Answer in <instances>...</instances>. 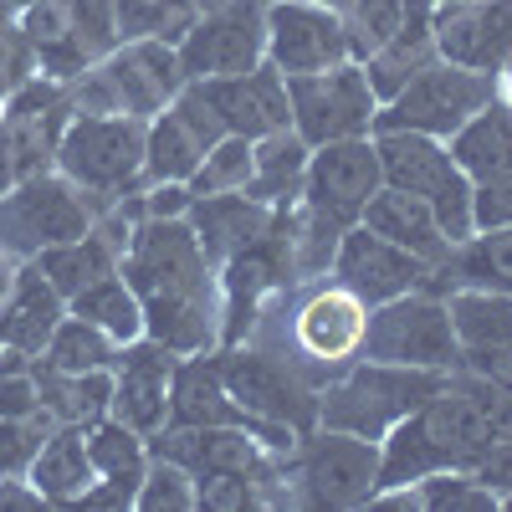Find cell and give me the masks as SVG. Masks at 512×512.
<instances>
[{
	"label": "cell",
	"instance_id": "obj_57",
	"mask_svg": "<svg viewBox=\"0 0 512 512\" xmlns=\"http://www.w3.org/2000/svg\"><path fill=\"white\" fill-rule=\"evenodd\" d=\"M256 6H272V0H256Z\"/></svg>",
	"mask_w": 512,
	"mask_h": 512
},
{
	"label": "cell",
	"instance_id": "obj_27",
	"mask_svg": "<svg viewBox=\"0 0 512 512\" xmlns=\"http://www.w3.org/2000/svg\"><path fill=\"white\" fill-rule=\"evenodd\" d=\"M431 292H451V287H487V292H512V226L497 231H472L451 241V251L431 267Z\"/></svg>",
	"mask_w": 512,
	"mask_h": 512
},
{
	"label": "cell",
	"instance_id": "obj_20",
	"mask_svg": "<svg viewBox=\"0 0 512 512\" xmlns=\"http://www.w3.org/2000/svg\"><path fill=\"white\" fill-rule=\"evenodd\" d=\"M180 354L154 344V338H134L113 354V405L108 415L123 420L128 431H139L144 441L159 436L169 425V379H175Z\"/></svg>",
	"mask_w": 512,
	"mask_h": 512
},
{
	"label": "cell",
	"instance_id": "obj_46",
	"mask_svg": "<svg viewBox=\"0 0 512 512\" xmlns=\"http://www.w3.org/2000/svg\"><path fill=\"white\" fill-rule=\"evenodd\" d=\"M497 226H512V169L472 180V231H497Z\"/></svg>",
	"mask_w": 512,
	"mask_h": 512
},
{
	"label": "cell",
	"instance_id": "obj_48",
	"mask_svg": "<svg viewBox=\"0 0 512 512\" xmlns=\"http://www.w3.org/2000/svg\"><path fill=\"white\" fill-rule=\"evenodd\" d=\"M461 369H472V374L492 379L497 390L512 395V344H507V349H487V354H461Z\"/></svg>",
	"mask_w": 512,
	"mask_h": 512
},
{
	"label": "cell",
	"instance_id": "obj_53",
	"mask_svg": "<svg viewBox=\"0 0 512 512\" xmlns=\"http://www.w3.org/2000/svg\"><path fill=\"white\" fill-rule=\"evenodd\" d=\"M0 164H6V118H0ZM0 185H6V175H0Z\"/></svg>",
	"mask_w": 512,
	"mask_h": 512
},
{
	"label": "cell",
	"instance_id": "obj_55",
	"mask_svg": "<svg viewBox=\"0 0 512 512\" xmlns=\"http://www.w3.org/2000/svg\"><path fill=\"white\" fill-rule=\"evenodd\" d=\"M323 6H333V11H344V6H349V0H323Z\"/></svg>",
	"mask_w": 512,
	"mask_h": 512
},
{
	"label": "cell",
	"instance_id": "obj_24",
	"mask_svg": "<svg viewBox=\"0 0 512 512\" xmlns=\"http://www.w3.org/2000/svg\"><path fill=\"white\" fill-rule=\"evenodd\" d=\"M62 318H67V297L36 272V262H21L11 292L0 297V349L36 359Z\"/></svg>",
	"mask_w": 512,
	"mask_h": 512
},
{
	"label": "cell",
	"instance_id": "obj_4",
	"mask_svg": "<svg viewBox=\"0 0 512 512\" xmlns=\"http://www.w3.org/2000/svg\"><path fill=\"white\" fill-rule=\"evenodd\" d=\"M185 88V67L175 41H118L82 77L67 82L72 113H123V118H154Z\"/></svg>",
	"mask_w": 512,
	"mask_h": 512
},
{
	"label": "cell",
	"instance_id": "obj_44",
	"mask_svg": "<svg viewBox=\"0 0 512 512\" xmlns=\"http://www.w3.org/2000/svg\"><path fill=\"white\" fill-rule=\"evenodd\" d=\"M16 415H41L36 364H31V354L0 349V420H16Z\"/></svg>",
	"mask_w": 512,
	"mask_h": 512
},
{
	"label": "cell",
	"instance_id": "obj_7",
	"mask_svg": "<svg viewBox=\"0 0 512 512\" xmlns=\"http://www.w3.org/2000/svg\"><path fill=\"white\" fill-rule=\"evenodd\" d=\"M216 364L246 420L272 425V431L297 436V441L318 431V384H308L292 359H272L262 349L231 344V349H216Z\"/></svg>",
	"mask_w": 512,
	"mask_h": 512
},
{
	"label": "cell",
	"instance_id": "obj_25",
	"mask_svg": "<svg viewBox=\"0 0 512 512\" xmlns=\"http://www.w3.org/2000/svg\"><path fill=\"white\" fill-rule=\"evenodd\" d=\"M431 62H436V6H431V0H405L400 31L364 62V77H369L374 98L384 103V98H395L405 82L415 72H425Z\"/></svg>",
	"mask_w": 512,
	"mask_h": 512
},
{
	"label": "cell",
	"instance_id": "obj_50",
	"mask_svg": "<svg viewBox=\"0 0 512 512\" xmlns=\"http://www.w3.org/2000/svg\"><path fill=\"white\" fill-rule=\"evenodd\" d=\"M492 82H497V103H507V108H512V57L492 72Z\"/></svg>",
	"mask_w": 512,
	"mask_h": 512
},
{
	"label": "cell",
	"instance_id": "obj_1",
	"mask_svg": "<svg viewBox=\"0 0 512 512\" xmlns=\"http://www.w3.org/2000/svg\"><path fill=\"white\" fill-rule=\"evenodd\" d=\"M118 272L144 303V333L154 344L185 354L221 349V277L205 256L190 216L154 221L139 216L123 246Z\"/></svg>",
	"mask_w": 512,
	"mask_h": 512
},
{
	"label": "cell",
	"instance_id": "obj_23",
	"mask_svg": "<svg viewBox=\"0 0 512 512\" xmlns=\"http://www.w3.org/2000/svg\"><path fill=\"white\" fill-rule=\"evenodd\" d=\"M436 57L472 72H497L512 57V0L436 6Z\"/></svg>",
	"mask_w": 512,
	"mask_h": 512
},
{
	"label": "cell",
	"instance_id": "obj_49",
	"mask_svg": "<svg viewBox=\"0 0 512 512\" xmlns=\"http://www.w3.org/2000/svg\"><path fill=\"white\" fill-rule=\"evenodd\" d=\"M0 507H47V497L31 487V477H0Z\"/></svg>",
	"mask_w": 512,
	"mask_h": 512
},
{
	"label": "cell",
	"instance_id": "obj_43",
	"mask_svg": "<svg viewBox=\"0 0 512 512\" xmlns=\"http://www.w3.org/2000/svg\"><path fill=\"white\" fill-rule=\"evenodd\" d=\"M262 482L251 472H205L195 477V512H246L262 507Z\"/></svg>",
	"mask_w": 512,
	"mask_h": 512
},
{
	"label": "cell",
	"instance_id": "obj_14",
	"mask_svg": "<svg viewBox=\"0 0 512 512\" xmlns=\"http://www.w3.org/2000/svg\"><path fill=\"white\" fill-rule=\"evenodd\" d=\"M364 323H369V308L349 287H338L333 277L318 282L303 303L292 308V364L303 369L308 384H323L349 369L359 359V344H364Z\"/></svg>",
	"mask_w": 512,
	"mask_h": 512
},
{
	"label": "cell",
	"instance_id": "obj_56",
	"mask_svg": "<svg viewBox=\"0 0 512 512\" xmlns=\"http://www.w3.org/2000/svg\"><path fill=\"white\" fill-rule=\"evenodd\" d=\"M431 6H461V0H431Z\"/></svg>",
	"mask_w": 512,
	"mask_h": 512
},
{
	"label": "cell",
	"instance_id": "obj_58",
	"mask_svg": "<svg viewBox=\"0 0 512 512\" xmlns=\"http://www.w3.org/2000/svg\"><path fill=\"white\" fill-rule=\"evenodd\" d=\"M0 190H6V185H0Z\"/></svg>",
	"mask_w": 512,
	"mask_h": 512
},
{
	"label": "cell",
	"instance_id": "obj_9",
	"mask_svg": "<svg viewBox=\"0 0 512 512\" xmlns=\"http://www.w3.org/2000/svg\"><path fill=\"white\" fill-rule=\"evenodd\" d=\"M359 359L410 364V369H456L461 344H456V328L446 313V297L431 287H415L405 297H390V303H374Z\"/></svg>",
	"mask_w": 512,
	"mask_h": 512
},
{
	"label": "cell",
	"instance_id": "obj_22",
	"mask_svg": "<svg viewBox=\"0 0 512 512\" xmlns=\"http://www.w3.org/2000/svg\"><path fill=\"white\" fill-rule=\"evenodd\" d=\"M169 425H251L272 451H292L297 436H282L272 425H256L241 415V405L231 400L226 379H221V364H216V349L210 354H185L175 364V379H169Z\"/></svg>",
	"mask_w": 512,
	"mask_h": 512
},
{
	"label": "cell",
	"instance_id": "obj_39",
	"mask_svg": "<svg viewBox=\"0 0 512 512\" xmlns=\"http://www.w3.org/2000/svg\"><path fill=\"white\" fill-rule=\"evenodd\" d=\"M251 144L256 139H241V134H226L205 149L200 169L190 175V195H231V190H246L251 180Z\"/></svg>",
	"mask_w": 512,
	"mask_h": 512
},
{
	"label": "cell",
	"instance_id": "obj_52",
	"mask_svg": "<svg viewBox=\"0 0 512 512\" xmlns=\"http://www.w3.org/2000/svg\"><path fill=\"white\" fill-rule=\"evenodd\" d=\"M31 6V0H0V11H6V16H21Z\"/></svg>",
	"mask_w": 512,
	"mask_h": 512
},
{
	"label": "cell",
	"instance_id": "obj_26",
	"mask_svg": "<svg viewBox=\"0 0 512 512\" xmlns=\"http://www.w3.org/2000/svg\"><path fill=\"white\" fill-rule=\"evenodd\" d=\"M359 226H369V231H379V236H390L395 246L415 251L420 262H431V267L451 251V236H446V226L436 221V210L425 205L420 195L395 190V185H379V190L369 195Z\"/></svg>",
	"mask_w": 512,
	"mask_h": 512
},
{
	"label": "cell",
	"instance_id": "obj_37",
	"mask_svg": "<svg viewBox=\"0 0 512 512\" xmlns=\"http://www.w3.org/2000/svg\"><path fill=\"white\" fill-rule=\"evenodd\" d=\"M113 354H118V344H113L98 323L67 313V318L57 323V333L47 338V349H41L36 359L52 364V369H67V374H88V369H108Z\"/></svg>",
	"mask_w": 512,
	"mask_h": 512
},
{
	"label": "cell",
	"instance_id": "obj_2",
	"mask_svg": "<svg viewBox=\"0 0 512 512\" xmlns=\"http://www.w3.org/2000/svg\"><path fill=\"white\" fill-rule=\"evenodd\" d=\"M497 441H512V395L456 364L441 390L379 441V492L431 472H466Z\"/></svg>",
	"mask_w": 512,
	"mask_h": 512
},
{
	"label": "cell",
	"instance_id": "obj_29",
	"mask_svg": "<svg viewBox=\"0 0 512 512\" xmlns=\"http://www.w3.org/2000/svg\"><path fill=\"white\" fill-rule=\"evenodd\" d=\"M26 477L47 497V507H77L82 492L98 482L93 456H88V425H52V436L41 441Z\"/></svg>",
	"mask_w": 512,
	"mask_h": 512
},
{
	"label": "cell",
	"instance_id": "obj_54",
	"mask_svg": "<svg viewBox=\"0 0 512 512\" xmlns=\"http://www.w3.org/2000/svg\"><path fill=\"white\" fill-rule=\"evenodd\" d=\"M216 6H226V0H195V11H216Z\"/></svg>",
	"mask_w": 512,
	"mask_h": 512
},
{
	"label": "cell",
	"instance_id": "obj_8",
	"mask_svg": "<svg viewBox=\"0 0 512 512\" xmlns=\"http://www.w3.org/2000/svg\"><path fill=\"white\" fill-rule=\"evenodd\" d=\"M497 98L492 72H472L456 62H431L425 72H415L395 98H384L374 113V134H431V139H451L456 128L472 118L477 108H487Z\"/></svg>",
	"mask_w": 512,
	"mask_h": 512
},
{
	"label": "cell",
	"instance_id": "obj_28",
	"mask_svg": "<svg viewBox=\"0 0 512 512\" xmlns=\"http://www.w3.org/2000/svg\"><path fill=\"white\" fill-rule=\"evenodd\" d=\"M272 221H277V210L262 205V200H251L246 190H231V195H195V205H190V226H195L205 256H210L216 267L226 262L231 251L251 246Z\"/></svg>",
	"mask_w": 512,
	"mask_h": 512
},
{
	"label": "cell",
	"instance_id": "obj_17",
	"mask_svg": "<svg viewBox=\"0 0 512 512\" xmlns=\"http://www.w3.org/2000/svg\"><path fill=\"white\" fill-rule=\"evenodd\" d=\"M379 185H384V175H379L374 134L369 139H338V144H318L308 154V175H303L297 205L313 210L318 221L349 231V226H359L364 205Z\"/></svg>",
	"mask_w": 512,
	"mask_h": 512
},
{
	"label": "cell",
	"instance_id": "obj_42",
	"mask_svg": "<svg viewBox=\"0 0 512 512\" xmlns=\"http://www.w3.org/2000/svg\"><path fill=\"white\" fill-rule=\"evenodd\" d=\"M52 415H16V420H0V477H26L31 461L41 451V441L52 436Z\"/></svg>",
	"mask_w": 512,
	"mask_h": 512
},
{
	"label": "cell",
	"instance_id": "obj_38",
	"mask_svg": "<svg viewBox=\"0 0 512 512\" xmlns=\"http://www.w3.org/2000/svg\"><path fill=\"white\" fill-rule=\"evenodd\" d=\"M118 11V41H180L190 21L200 16L195 0H113Z\"/></svg>",
	"mask_w": 512,
	"mask_h": 512
},
{
	"label": "cell",
	"instance_id": "obj_3",
	"mask_svg": "<svg viewBox=\"0 0 512 512\" xmlns=\"http://www.w3.org/2000/svg\"><path fill=\"white\" fill-rule=\"evenodd\" d=\"M451 369H410V364H379L354 359L318 390V425L323 431H349L364 441H384L395 425L420 410L441 390Z\"/></svg>",
	"mask_w": 512,
	"mask_h": 512
},
{
	"label": "cell",
	"instance_id": "obj_21",
	"mask_svg": "<svg viewBox=\"0 0 512 512\" xmlns=\"http://www.w3.org/2000/svg\"><path fill=\"white\" fill-rule=\"evenodd\" d=\"M195 88L205 93L210 108H216L226 134L262 139V134H277V128L292 123L287 77L272 62H256L251 72H236V77H205V82H195Z\"/></svg>",
	"mask_w": 512,
	"mask_h": 512
},
{
	"label": "cell",
	"instance_id": "obj_5",
	"mask_svg": "<svg viewBox=\"0 0 512 512\" xmlns=\"http://www.w3.org/2000/svg\"><path fill=\"white\" fill-rule=\"evenodd\" d=\"M57 175H67L98 210L144 185V118L72 113L57 144Z\"/></svg>",
	"mask_w": 512,
	"mask_h": 512
},
{
	"label": "cell",
	"instance_id": "obj_19",
	"mask_svg": "<svg viewBox=\"0 0 512 512\" xmlns=\"http://www.w3.org/2000/svg\"><path fill=\"white\" fill-rule=\"evenodd\" d=\"M328 277L338 287H349L364 308H374V303H390V297H405V292L425 287L431 282V262H420L415 251L395 246L390 236H379L369 226H349L344 241H338V251H333Z\"/></svg>",
	"mask_w": 512,
	"mask_h": 512
},
{
	"label": "cell",
	"instance_id": "obj_30",
	"mask_svg": "<svg viewBox=\"0 0 512 512\" xmlns=\"http://www.w3.org/2000/svg\"><path fill=\"white\" fill-rule=\"evenodd\" d=\"M308 144L303 134L287 123L277 128V134H262L251 144V180H246V195L262 200L272 210H287L297 205V195H303V175H308Z\"/></svg>",
	"mask_w": 512,
	"mask_h": 512
},
{
	"label": "cell",
	"instance_id": "obj_41",
	"mask_svg": "<svg viewBox=\"0 0 512 512\" xmlns=\"http://www.w3.org/2000/svg\"><path fill=\"white\" fill-rule=\"evenodd\" d=\"M134 507H139V512H195V477L185 472L180 461L149 456Z\"/></svg>",
	"mask_w": 512,
	"mask_h": 512
},
{
	"label": "cell",
	"instance_id": "obj_11",
	"mask_svg": "<svg viewBox=\"0 0 512 512\" xmlns=\"http://www.w3.org/2000/svg\"><path fill=\"white\" fill-rule=\"evenodd\" d=\"M374 149H379L384 185L420 195L425 205L436 210V221L446 226L451 241L472 236V180H466V169L451 159L446 139L400 134L395 128V134H374Z\"/></svg>",
	"mask_w": 512,
	"mask_h": 512
},
{
	"label": "cell",
	"instance_id": "obj_6",
	"mask_svg": "<svg viewBox=\"0 0 512 512\" xmlns=\"http://www.w3.org/2000/svg\"><path fill=\"white\" fill-rule=\"evenodd\" d=\"M93 221H98V205L57 169L11 180L0 190V251L11 262H36L47 246L93 231Z\"/></svg>",
	"mask_w": 512,
	"mask_h": 512
},
{
	"label": "cell",
	"instance_id": "obj_16",
	"mask_svg": "<svg viewBox=\"0 0 512 512\" xmlns=\"http://www.w3.org/2000/svg\"><path fill=\"white\" fill-rule=\"evenodd\" d=\"M185 82L205 77H236L267 62V6L256 0H226L216 11H200L190 31L175 41Z\"/></svg>",
	"mask_w": 512,
	"mask_h": 512
},
{
	"label": "cell",
	"instance_id": "obj_33",
	"mask_svg": "<svg viewBox=\"0 0 512 512\" xmlns=\"http://www.w3.org/2000/svg\"><path fill=\"white\" fill-rule=\"evenodd\" d=\"M205 139L195 134V128L175 113L164 108L144 123V185H190V175L200 169L205 159ZM139 185V190H144Z\"/></svg>",
	"mask_w": 512,
	"mask_h": 512
},
{
	"label": "cell",
	"instance_id": "obj_13",
	"mask_svg": "<svg viewBox=\"0 0 512 512\" xmlns=\"http://www.w3.org/2000/svg\"><path fill=\"white\" fill-rule=\"evenodd\" d=\"M287 108H292V128L303 134V144L318 149L338 139H369L379 98L364 77V62H338L328 72L287 77Z\"/></svg>",
	"mask_w": 512,
	"mask_h": 512
},
{
	"label": "cell",
	"instance_id": "obj_31",
	"mask_svg": "<svg viewBox=\"0 0 512 512\" xmlns=\"http://www.w3.org/2000/svg\"><path fill=\"white\" fill-rule=\"evenodd\" d=\"M36 364V395H41V410H47L57 425H93L108 415L113 405V364L108 369H88V374H67V369H52V364Z\"/></svg>",
	"mask_w": 512,
	"mask_h": 512
},
{
	"label": "cell",
	"instance_id": "obj_35",
	"mask_svg": "<svg viewBox=\"0 0 512 512\" xmlns=\"http://www.w3.org/2000/svg\"><path fill=\"white\" fill-rule=\"evenodd\" d=\"M67 313L98 323L118 349L134 344V338H144V303H139V292L128 287L123 272H108L93 287H82L77 297H67Z\"/></svg>",
	"mask_w": 512,
	"mask_h": 512
},
{
	"label": "cell",
	"instance_id": "obj_45",
	"mask_svg": "<svg viewBox=\"0 0 512 512\" xmlns=\"http://www.w3.org/2000/svg\"><path fill=\"white\" fill-rule=\"evenodd\" d=\"M41 67H36V52H31V41H26V31H21V21L16 16H6L0 11V103H6L26 77H36Z\"/></svg>",
	"mask_w": 512,
	"mask_h": 512
},
{
	"label": "cell",
	"instance_id": "obj_10",
	"mask_svg": "<svg viewBox=\"0 0 512 512\" xmlns=\"http://www.w3.org/2000/svg\"><path fill=\"white\" fill-rule=\"evenodd\" d=\"M16 21L36 52V67L57 82L82 77L118 47L113 0H31Z\"/></svg>",
	"mask_w": 512,
	"mask_h": 512
},
{
	"label": "cell",
	"instance_id": "obj_12",
	"mask_svg": "<svg viewBox=\"0 0 512 512\" xmlns=\"http://www.w3.org/2000/svg\"><path fill=\"white\" fill-rule=\"evenodd\" d=\"M287 477L308 507H369L379 492V441L318 425L287 451Z\"/></svg>",
	"mask_w": 512,
	"mask_h": 512
},
{
	"label": "cell",
	"instance_id": "obj_18",
	"mask_svg": "<svg viewBox=\"0 0 512 512\" xmlns=\"http://www.w3.org/2000/svg\"><path fill=\"white\" fill-rule=\"evenodd\" d=\"M267 62L282 77H308L338 62H354L344 16L323 6V0H272L267 6Z\"/></svg>",
	"mask_w": 512,
	"mask_h": 512
},
{
	"label": "cell",
	"instance_id": "obj_40",
	"mask_svg": "<svg viewBox=\"0 0 512 512\" xmlns=\"http://www.w3.org/2000/svg\"><path fill=\"white\" fill-rule=\"evenodd\" d=\"M344 31H349V52L354 62H369L384 41H390L405 21V0H349L344 11Z\"/></svg>",
	"mask_w": 512,
	"mask_h": 512
},
{
	"label": "cell",
	"instance_id": "obj_15",
	"mask_svg": "<svg viewBox=\"0 0 512 512\" xmlns=\"http://www.w3.org/2000/svg\"><path fill=\"white\" fill-rule=\"evenodd\" d=\"M221 277V349L246 344V333L256 328V313L272 292L287 287L292 272V246H287V210H277V221L256 236L251 246L231 251L216 267Z\"/></svg>",
	"mask_w": 512,
	"mask_h": 512
},
{
	"label": "cell",
	"instance_id": "obj_51",
	"mask_svg": "<svg viewBox=\"0 0 512 512\" xmlns=\"http://www.w3.org/2000/svg\"><path fill=\"white\" fill-rule=\"evenodd\" d=\"M16 267H21V262H11V256H6V251H0V297H6V292H11V282H16Z\"/></svg>",
	"mask_w": 512,
	"mask_h": 512
},
{
	"label": "cell",
	"instance_id": "obj_36",
	"mask_svg": "<svg viewBox=\"0 0 512 512\" xmlns=\"http://www.w3.org/2000/svg\"><path fill=\"white\" fill-rule=\"evenodd\" d=\"M88 456H93V472H98V477L134 487V497H139L144 466H149V441H144L139 431H128L123 420L103 415V420L88 425Z\"/></svg>",
	"mask_w": 512,
	"mask_h": 512
},
{
	"label": "cell",
	"instance_id": "obj_47",
	"mask_svg": "<svg viewBox=\"0 0 512 512\" xmlns=\"http://www.w3.org/2000/svg\"><path fill=\"white\" fill-rule=\"evenodd\" d=\"M492 497H497V507H512V441H497V446H487L472 466H466Z\"/></svg>",
	"mask_w": 512,
	"mask_h": 512
},
{
	"label": "cell",
	"instance_id": "obj_32",
	"mask_svg": "<svg viewBox=\"0 0 512 512\" xmlns=\"http://www.w3.org/2000/svg\"><path fill=\"white\" fill-rule=\"evenodd\" d=\"M446 149H451V159L466 169V180L507 175V169H512V108L492 98L487 108H477V113L446 139Z\"/></svg>",
	"mask_w": 512,
	"mask_h": 512
},
{
	"label": "cell",
	"instance_id": "obj_34",
	"mask_svg": "<svg viewBox=\"0 0 512 512\" xmlns=\"http://www.w3.org/2000/svg\"><path fill=\"white\" fill-rule=\"evenodd\" d=\"M446 313L456 328L461 354H487L512 344V292H487V287H451Z\"/></svg>",
	"mask_w": 512,
	"mask_h": 512
}]
</instances>
